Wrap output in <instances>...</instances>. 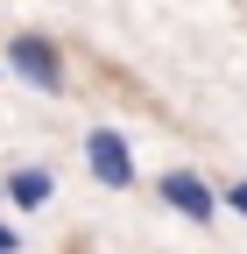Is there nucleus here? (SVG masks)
<instances>
[{"label": "nucleus", "instance_id": "obj_7", "mask_svg": "<svg viewBox=\"0 0 247 254\" xmlns=\"http://www.w3.org/2000/svg\"><path fill=\"white\" fill-rule=\"evenodd\" d=\"M0 78H7V64H0Z\"/></svg>", "mask_w": 247, "mask_h": 254}, {"label": "nucleus", "instance_id": "obj_6", "mask_svg": "<svg viewBox=\"0 0 247 254\" xmlns=\"http://www.w3.org/2000/svg\"><path fill=\"white\" fill-rule=\"evenodd\" d=\"M28 240H21V226H14V219H0V254H21Z\"/></svg>", "mask_w": 247, "mask_h": 254}, {"label": "nucleus", "instance_id": "obj_4", "mask_svg": "<svg viewBox=\"0 0 247 254\" xmlns=\"http://www.w3.org/2000/svg\"><path fill=\"white\" fill-rule=\"evenodd\" d=\"M0 190H7L14 212H43V205L57 198V170H50V163H21V170L0 177Z\"/></svg>", "mask_w": 247, "mask_h": 254}, {"label": "nucleus", "instance_id": "obj_2", "mask_svg": "<svg viewBox=\"0 0 247 254\" xmlns=\"http://www.w3.org/2000/svg\"><path fill=\"white\" fill-rule=\"evenodd\" d=\"M148 190H156V205L170 219H184V226H212V219H219V184L205 170H191V163H163V177Z\"/></svg>", "mask_w": 247, "mask_h": 254}, {"label": "nucleus", "instance_id": "obj_3", "mask_svg": "<svg viewBox=\"0 0 247 254\" xmlns=\"http://www.w3.org/2000/svg\"><path fill=\"white\" fill-rule=\"evenodd\" d=\"M85 170L99 190H141V163H134V141L120 127H85Z\"/></svg>", "mask_w": 247, "mask_h": 254}, {"label": "nucleus", "instance_id": "obj_5", "mask_svg": "<svg viewBox=\"0 0 247 254\" xmlns=\"http://www.w3.org/2000/svg\"><path fill=\"white\" fill-rule=\"evenodd\" d=\"M219 205H226V212H240V219H247V177H233V184H219Z\"/></svg>", "mask_w": 247, "mask_h": 254}, {"label": "nucleus", "instance_id": "obj_1", "mask_svg": "<svg viewBox=\"0 0 247 254\" xmlns=\"http://www.w3.org/2000/svg\"><path fill=\"white\" fill-rule=\"evenodd\" d=\"M0 64H7V78H21L28 92H43V99H64L71 92V50L50 36V28H14L7 50H0Z\"/></svg>", "mask_w": 247, "mask_h": 254}, {"label": "nucleus", "instance_id": "obj_8", "mask_svg": "<svg viewBox=\"0 0 247 254\" xmlns=\"http://www.w3.org/2000/svg\"><path fill=\"white\" fill-rule=\"evenodd\" d=\"M0 205H7V190H0Z\"/></svg>", "mask_w": 247, "mask_h": 254}]
</instances>
